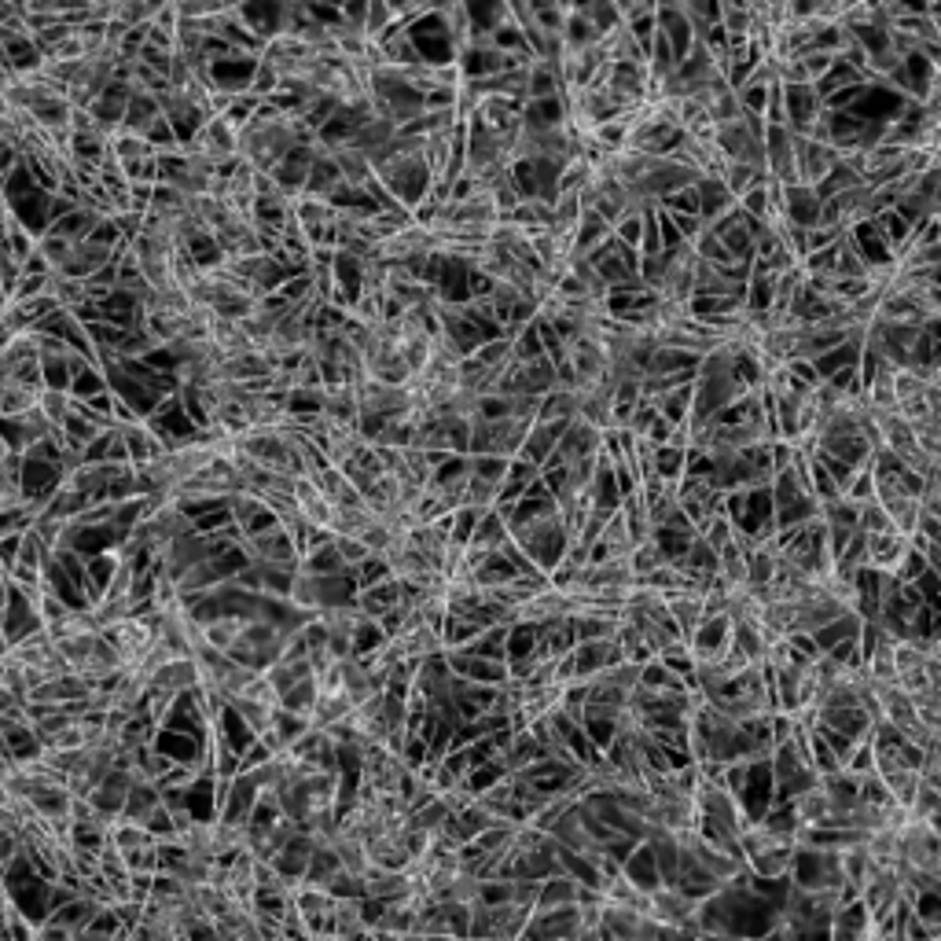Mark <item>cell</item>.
Segmentation results:
<instances>
[{"instance_id":"6da1fadb","label":"cell","mask_w":941,"mask_h":941,"mask_svg":"<svg viewBox=\"0 0 941 941\" xmlns=\"http://www.w3.org/2000/svg\"><path fill=\"white\" fill-rule=\"evenodd\" d=\"M585 15H589V23L600 30V37L607 34V30H614L618 23H625L622 12H618V4L614 0H589V8H585Z\"/></svg>"}]
</instances>
